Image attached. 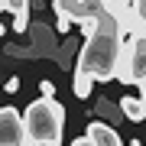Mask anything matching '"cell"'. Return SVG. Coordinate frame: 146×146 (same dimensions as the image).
Instances as JSON below:
<instances>
[{"label": "cell", "mask_w": 146, "mask_h": 146, "mask_svg": "<svg viewBox=\"0 0 146 146\" xmlns=\"http://www.w3.org/2000/svg\"><path fill=\"white\" fill-rule=\"evenodd\" d=\"M23 127H26V143L29 146H58L62 133H65V107L55 98L39 94L23 110Z\"/></svg>", "instance_id": "cell-1"}, {"label": "cell", "mask_w": 146, "mask_h": 146, "mask_svg": "<svg viewBox=\"0 0 146 146\" xmlns=\"http://www.w3.org/2000/svg\"><path fill=\"white\" fill-rule=\"evenodd\" d=\"M114 81H120V84H143L146 81V36L130 33L123 39Z\"/></svg>", "instance_id": "cell-2"}, {"label": "cell", "mask_w": 146, "mask_h": 146, "mask_svg": "<svg viewBox=\"0 0 146 146\" xmlns=\"http://www.w3.org/2000/svg\"><path fill=\"white\" fill-rule=\"evenodd\" d=\"M23 143H26L23 114L16 107H0V146H23Z\"/></svg>", "instance_id": "cell-3"}, {"label": "cell", "mask_w": 146, "mask_h": 146, "mask_svg": "<svg viewBox=\"0 0 146 146\" xmlns=\"http://www.w3.org/2000/svg\"><path fill=\"white\" fill-rule=\"evenodd\" d=\"M88 7H91V0H52L58 33H68L72 26H78V20L88 13Z\"/></svg>", "instance_id": "cell-4"}, {"label": "cell", "mask_w": 146, "mask_h": 146, "mask_svg": "<svg viewBox=\"0 0 146 146\" xmlns=\"http://www.w3.org/2000/svg\"><path fill=\"white\" fill-rule=\"evenodd\" d=\"M88 140L91 146H120L123 140H120V133H117V127H110L104 123V120H94V123H88Z\"/></svg>", "instance_id": "cell-5"}, {"label": "cell", "mask_w": 146, "mask_h": 146, "mask_svg": "<svg viewBox=\"0 0 146 146\" xmlns=\"http://www.w3.org/2000/svg\"><path fill=\"white\" fill-rule=\"evenodd\" d=\"M117 107H120V117L130 120V123H143V120H146V98H143V94H140V98L127 94V98L117 101Z\"/></svg>", "instance_id": "cell-6"}, {"label": "cell", "mask_w": 146, "mask_h": 146, "mask_svg": "<svg viewBox=\"0 0 146 146\" xmlns=\"http://www.w3.org/2000/svg\"><path fill=\"white\" fill-rule=\"evenodd\" d=\"M94 84H98V78H94V75H88L84 68H75V78H72V91H75V98L88 101L91 91H94Z\"/></svg>", "instance_id": "cell-7"}, {"label": "cell", "mask_w": 146, "mask_h": 146, "mask_svg": "<svg viewBox=\"0 0 146 146\" xmlns=\"http://www.w3.org/2000/svg\"><path fill=\"white\" fill-rule=\"evenodd\" d=\"M107 10L114 13V20L120 23V29L130 33V16H133V0H107Z\"/></svg>", "instance_id": "cell-8"}, {"label": "cell", "mask_w": 146, "mask_h": 146, "mask_svg": "<svg viewBox=\"0 0 146 146\" xmlns=\"http://www.w3.org/2000/svg\"><path fill=\"white\" fill-rule=\"evenodd\" d=\"M130 33H140V36H146V0H133ZM130 33H127V36H130Z\"/></svg>", "instance_id": "cell-9"}, {"label": "cell", "mask_w": 146, "mask_h": 146, "mask_svg": "<svg viewBox=\"0 0 146 146\" xmlns=\"http://www.w3.org/2000/svg\"><path fill=\"white\" fill-rule=\"evenodd\" d=\"M10 29H13V33H26V29H29V10H26V13H13Z\"/></svg>", "instance_id": "cell-10"}, {"label": "cell", "mask_w": 146, "mask_h": 146, "mask_svg": "<svg viewBox=\"0 0 146 146\" xmlns=\"http://www.w3.org/2000/svg\"><path fill=\"white\" fill-rule=\"evenodd\" d=\"M3 10L7 13H26L29 10V0H3Z\"/></svg>", "instance_id": "cell-11"}, {"label": "cell", "mask_w": 146, "mask_h": 146, "mask_svg": "<svg viewBox=\"0 0 146 146\" xmlns=\"http://www.w3.org/2000/svg\"><path fill=\"white\" fill-rule=\"evenodd\" d=\"M3 91H7V94H16V91H20V78H16V75H10V78L3 81Z\"/></svg>", "instance_id": "cell-12"}, {"label": "cell", "mask_w": 146, "mask_h": 146, "mask_svg": "<svg viewBox=\"0 0 146 146\" xmlns=\"http://www.w3.org/2000/svg\"><path fill=\"white\" fill-rule=\"evenodd\" d=\"M39 94H46V98H55V84L49 81V78H46V81H39Z\"/></svg>", "instance_id": "cell-13"}, {"label": "cell", "mask_w": 146, "mask_h": 146, "mask_svg": "<svg viewBox=\"0 0 146 146\" xmlns=\"http://www.w3.org/2000/svg\"><path fill=\"white\" fill-rule=\"evenodd\" d=\"M140 94H143V98H146V81H143V84H140Z\"/></svg>", "instance_id": "cell-14"}, {"label": "cell", "mask_w": 146, "mask_h": 146, "mask_svg": "<svg viewBox=\"0 0 146 146\" xmlns=\"http://www.w3.org/2000/svg\"><path fill=\"white\" fill-rule=\"evenodd\" d=\"M0 36H7V26H3V23H0Z\"/></svg>", "instance_id": "cell-15"}, {"label": "cell", "mask_w": 146, "mask_h": 146, "mask_svg": "<svg viewBox=\"0 0 146 146\" xmlns=\"http://www.w3.org/2000/svg\"><path fill=\"white\" fill-rule=\"evenodd\" d=\"M0 13H3V0H0Z\"/></svg>", "instance_id": "cell-16"}]
</instances>
